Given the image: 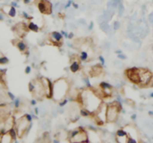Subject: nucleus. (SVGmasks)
<instances>
[{
    "mask_svg": "<svg viewBox=\"0 0 153 143\" xmlns=\"http://www.w3.org/2000/svg\"><path fill=\"white\" fill-rule=\"evenodd\" d=\"M88 59V54L87 52H81V54L79 55V60L81 61H86Z\"/></svg>",
    "mask_w": 153,
    "mask_h": 143,
    "instance_id": "obj_16",
    "label": "nucleus"
},
{
    "mask_svg": "<svg viewBox=\"0 0 153 143\" xmlns=\"http://www.w3.org/2000/svg\"><path fill=\"white\" fill-rule=\"evenodd\" d=\"M129 136L124 129H120L116 133V141L120 143H128Z\"/></svg>",
    "mask_w": 153,
    "mask_h": 143,
    "instance_id": "obj_10",
    "label": "nucleus"
},
{
    "mask_svg": "<svg viewBox=\"0 0 153 143\" xmlns=\"http://www.w3.org/2000/svg\"><path fill=\"white\" fill-rule=\"evenodd\" d=\"M121 105L118 102H113L107 105L106 108V122L114 123L117 121L120 112H121Z\"/></svg>",
    "mask_w": 153,
    "mask_h": 143,
    "instance_id": "obj_3",
    "label": "nucleus"
},
{
    "mask_svg": "<svg viewBox=\"0 0 153 143\" xmlns=\"http://www.w3.org/2000/svg\"><path fill=\"white\" fill-rule=\"evenodd\" d=\"M12 6H13V7H17L16 2H12Z\"/></svg>",
    "mask_w": 153,
    "mask_h": 143,
    "instance_id": "obj_35",
    "label": "nucleus"
},
{
    "mask_svg": "<svg viewBox=\"0 0 153 143\" xmlns=\"http://www.w3.org/2000/svg\"><path fill=\"white\" fill-rule=\"evenodd\" d=\"M69 83L65 78H59L53 83V95L52 97L56 101H61L69 93Z\"/></svg>",
    "mask_w": 153,
    "mask_h": 143,
    "instance_id": "obj_2",
    "label": "nucleus"
},
{
    "mask_svg": "<svg viewBox=\"0 0 153 143\" xmlns=\"http://www.w3.org/2000/svg\"><path fill=\"white\" fill-rule=\"evenodd\" d=\"M124 130H126L128 133L129 136V140H128V143H137L139 142V140L137 139L138 138V131L137 129H135L134 127H132L131 125H127L123 128Z\"/></svg>",
    "mask_w": 153,
    "mask_h": 143,
    "instance_id": "obj_8",
    "label": "nucleus"
},
{
    "mask_svg": "<svg viewBox=\"0 0 153 143\" xmlns=\"http://www.w3.org/2000/svg\"><path fill=\"white\" fill-rule=\"evenodd\" d=\"M31 71H32V68L30 66H27L26 67V70H25V74H29L31 73Z\"/></svg>",
    "mask_w": 153,
    "mask_h": 143,
    "instance_id": "obj_24",
    "label": "nucleus"
},
{
    "mask_svg": "<svg viewBox=\"0 0 153 143\" xmlns=\"http://www.w3.org/2000/svg\"><path fill=\"white\" fill-rule=\"evenodd\" d=\"M23 2H24V4H29L32 2V0H23Z\"/></svg>",
    "mask_w": 153,
    "mask_h": 143,
    "instance_id": "obj_33",
    "label": "nucleus"
},
{
    "mask_svg": "<svg viewBox=\"0 0 153 143\" xmlns=\"http://www.w3.org/2000/svg\"><path fill=\"white\" fill-rule=\"evenodd\" d=\"M31 104H32V105H36V100H32V101H31Z\"/></svg>",
    "mask_w": 153,
    "mask_h": 143,
    "instance_id": "obj_37",
    "label": "nucleus"
},
{
    "mask_svg": "<svg viewBox=\"0 0 153 143\" xmlns=\"http://www.w3.org/2000/svg\"><path fill=\"white\" fill-rule=\"evenodd\" d=\"M117 11H118V13H119V15H120V16H122V15H123V12H124V9H123V4H122V3H120V4H119Z\"/></svg>",
    "mask_w": 153,
    "mask_h": 143,
    "instance_id": "obj_17",
    "label": "nucleus"
},
{
    "mask_svg": "<svg viewBox=\"0 0 153 143\" xmlns=\"http://www.w3.org/2000/svg\"><path fill=\"white\" fill-rule=\"evenodd\" d=\"M19 104H20V100L16 99V102H14V106H16V108H19Z\"/></svg>",
    "mask_w": 153,
    "mask_h": 143,
    "instance_id": "obj_25",
    "label": "nucleus"
},
{
    "mask_svg": "<svg viewBox=\"0 0 153 143\" xmlns=\"http://www.w3.org/2000/svg\"><path fill=\"white\" fill-rule=\"evenodd\" d=\"M140 81L138 86L143 88L153 87V74L147 69H139Z\"/></svg>",
    "mask_w": 153,
    "mask_h": 143,
    "instance_id": "obj_4",
    "label": "nucleus"
},
{
    "mask_svg": "<svg viewBox=\"0 0 153 143\" xmlns=\"http://www.w3.org/2000/svg\"><path fill=\"white\" fill-rule=\"evenodd\" d=\"M99 58H100V63H102V65H104V58H103V57L100 55Z\"/></svg>",
    "mask_w": 153,
    "mask_h": 143,
    "instance_id": "obj_29",
    "label": "nucleus"
},
{
    "mask_svg": "<svg viewBox=\"0 0 153 143\" xmlns=\"http://www.w3.org/2000/svg\"><path fill=\"white\" fill-rule=\"evenodd\" d=\"M67 102H68V100H67V99H65V98H64V99H62L61 101H59V106H60V107L64 106V105H65Z\"/></svg>",
    "mask_w": 153,
    "mask_h": 143,
    "instance_id": "obj_21",
    "label": "nucleus"
},
{
    "mask_svg": "<svg viewBox=\"0 0 153 143\" xmlns=\"http://www.w3.org/2000/svg\"><path fill=\"white\" fill-rule=\"evenodd\" d=\"M9 63V58H7L6 56L0 55V64H7Z\"/></svg>",
    "mask_w": 153,
    "mask_h": 143,
    "instance_id": "obj_19",
    "label": "nucleus"
},
{
    "mask_svg": "<svg viewBox=\"0 0 153 143\" xmlns=\"http://www.w3.org/2000/svg\"><path fill=\"white\" fill-rule=\"evenodd\" d=\"M25 117L27 118V120H28L29 122H31V123H32L33 117H32V116H31V114H25Z\"/></svg>",
    "mask_w": 153,
    "mask_h": 143,
    "instance_id": "obj_22",
    "label": "nucleus"
},
{
    "mask_svg": "<svg viewBox=\"0 0 153 143\" xmlns=\"http://www.w3.org/2000/svg\"><path fill=\"white\" fill-rule=\"evenodd\" d=\"M41 82L43 85V88H44L45 97L48 98H51L53 95V83L48 78H42Z\"/></svg>",
    "mask_w": 153,
    "mask_h": 143,
    "instance_id": "obj_9",
    "label": "nucleus"
},
{
    "mask_svg": "<svg viewBox=\"0 0 153 143\" xmlns=\"http://www.w3.org/2000/svg\"><path fill=\"white\" fill-rule=\"evenodd\" d=\"M118 57H119V58H121V59H126V55H123L122 54L118 55Z\"/></svg>",
    "mask_w": 153,
    "mask_h": 143,
    "instance_id": "obj_30",
    "label": "nucleus"
},
{
    "mask_svg": "<svg viewBox=\"0 0 153 143\" xmlns=\"http://www.w3.org/2000/svg\"><path fill=\"white\" fill-rule=\"evenodd\" d=\"M148 114H149L150 116H153V112H148Z\"/></svg>",
    "mask_w": 153,
    "mask_h": 143,
    "instance_id": "obj_41",
    "label": "nucleus"
},
{
    "mask_svg": "<svg viewBox=\"0 0 153 143\" xmlns=\"http://www.w3.org/2000/svg\"><path fill=\"white\" fill-rule=\"evenodd\" d=\"M70 141L71 142H89L87 131L82 128H78L70 133Z\"/></svg>",
    "mask_w": 153,
    "mask_h": 143,
    "instance_id": "obj_5",
    "label": "nucleus"
},
{
    "mask_svg": "<svg viewBox=\"0 0 153 143\" xmlns=\"http://www.w3.org/2000/svg\"><path fill=\"white\" fill-rule=\"evenodd\" d=\"M35 113L36 114H38V108H35Z\"/></svg>",
    "mask_w": 153,
    "mask_h": 143,
    "instance_id": "obj_39",
    "label": "nucleus"
},
{
    "mask_svg": "<svg viewBox=\"0 0 153 143\" xmlns=\"http://www.w3.org/2000/svg\"><path fill=\"white\" fill-rule=\"evenodd\" d=\"M76 100L80 103L82 108L88 110L92 114L97 113L100 105L102 104V98L100 97V94L89 87L81 91Z\"/></svg>",
    "mask_w": 153,
    "mask_h": 143,
    "instance_id": "obj_1",
    "label": "nucleus"
},
{
    "mask_svg": "<svg viewBox=\"0 0 153 143\" xmlns=\"http://www.w3.org/2000/svg\"><path fill=\"white\" fill-rule=\"evenodd\" d=\"M124 74L127 77V79L132 82L133 84L138 85L140 81V75H139V69L138 68H130L127 69L124 72Z\"/></svg>",
    "mask_w": 153,
    "mask_h": 143,
    "instance_id": "obj_6",
    "label": "nucleus"
},
{
    "mask_svg": "<svg viewBox=\"0 0 153 143\" xmlns=\"http://www.w3.org/2000/svg\"><path fill=\"white\" fill-rule=\"evenodd\" d=\"M148 19H149V21H150L151 23H153V13L150 14L149 16H148Z\"/></svg>",
    "mask_w": 153,
    "mask_h": 143,
    "instance_id": "obj_31",
    "label": "nucleus"
},
{
    "mask_svg": "<svg viewBox=\"0 0 153 143\" xmlns=\"http://www.w3.org/2000/svg\"><path fill=\"white\" fill-rule=\"evenodd\" d=\"M38 11L43 14H51L52 13V4L49 0H39L37 2Z\"/></svg>",
    "mask_w": 153,
    "mask_h": 143,
    "instance_id": "obj_7",
    "label": "nucleus"
},
{
    "mask_svg": "<svg viewBox=\"0 0 153 143\" xmlns=\"http://www.w3.org/2000/svg\"><path fill=\"white\" fill-rule=\"evenodd\" d=\"M16 47H17V49L20 51L21 52H24L27 50V45L23 41H18L16 43Z\"/></svg>",
    "mask_w": 153,
    "mask_h": 143,
    "instance_id": "obj_15",
    "label": "nucleus"
},
{
    "mask_svg": "<svg viewBox=\"0 0 153 143\" xmlns=\"http://www.w3.org/2000/svg\"><path fill=\"white\" fill-rule=\"evenodd\" d=\"M131 117H132L133 119H135V118H136V114H133V116H132Z\"/></svg>",
    "mask_w": 153,
    "mask_h": 143,
    "instance_id": "obj_40",
    "label": "nucleus"
},
{
    "mask_svg": "<svg viewBox=\"0 0 153 143\" xmlns=\"http://www.w3.org/2000/svg\"><path fill=\"white\" fill-rule=\"evenodd\" d=\"M116 52H117V54H122V52H121V51H117Z\"/></svg>",
    "mask_w": 153,
    "mask_h": 143,
    "instance_id": "obj_42",
    "label": "nucleus"
},
{
    "mask_svg": "<svg viewBox=\"0 0 153 143\" xmlns=\"http://www.w3.org/2000/svg\"><path fill=\"white\" fill-rule=\"evenodd\" d=\"M73 6H74V8H75V9H78V8H79V6H78V5H76V4H75V3H73Z\"/></svg>",
    "mask_w": 153,
    "mask_h": 143,
    "instance_id": "obj_38",
    "label": "nucleus"
},
{
    "mask_svg": "<svg viewBox=\"0 0 153 143\" xmlns=\"http://www.w3.org/2000/svg\"><path fill=\"white\" fill-rule=\"evenodd\" d=\"M50 39L53 41V44L56 46H60L62 43V39H63V35L62 33L59 32H52L50 35Z\"/></svg>",
    "mask_w": 153,
    "mask_h": 143,
    "instance_id": "obj_11",
    "label": "nucleus"
},
{
    "mask_svg": "<svg viewBox=\"0 0 153 143\" xmlns=\"http://www.w3.org/2000/svg\"><path fill=\"white\" fill-rule=\"evenodd\" d=\"M4 14L2 13H0V21H3L4 20Z\"/></svg>",
    "mask_w": 153,
    "mask_h": 143,
    "instance_id": "obj_32",
    "label": "nucleus"
},
{
    "mask_svg": "<svg viewBox=\"0 0 153 143\" xmlns=\"http://www.w3.org/2000/svg\"><path fill=\"white\" fill-rule=\"evenodd\" d=\"M8 95H9L10 97H11V99H12V100H14V99H16V97H14V95H13V94L12 93L8 92Z\"/></svg>",
    "mask_w": 153,
    "mask_h": 143,
    "instance_id": "obj_27",
    "label": "nucleus"
},
{
    "mask_svg": "<svg viewBox=\"0 0 153 143\" xmlns=\"http://www.w3.org/2000/svg\"><path fill=\"white\" fill-rule=\"evenodd\" d=\"M8 133H9V135L12 136V139H16V131L14 130V129H11Z\"/></svg>",
    "mask_w": 153,
    "mask_h": 143,
    "instance_id": "obj_18",
    "label": "nucleus"
},
{
    "mask_svg": "<svg viewBox=\"0 0 153 143\" xmlns=\"http://www.w3.org/2000/svg\"><path fill=\"white\" fill-rule=\"evenodd\" d=\"M150 97H153V93H151V94H150Z\"/></svg>",
    "mask_w": 153,
    "mask_h": 143,
    "instance_id": "obj_43",
    "label": "nucleus"
},
{
    "mask_svg": "<svg viewBox=\"0 0 153 143\" xmlns=\"http://www.w3.org/2000/svg\"><path fill=\"white\" fill-rule=\"evenodd\" d=\"M72 37H73V32H70L68 35V38H72Z\"/></svg>",
    "mask_w": 153,
    "mask_h": 143,
    "instance_id": "obj_36",
    "label": "nucleus"
},
{
    "mask_svg": "<svg viewBox=\"0 0 153 143\" xmlns=\"http://www.w3.org/2000/svg\"><path fill=\"white\" fill-rule=\"evenodd\" d=\"M112 1H114V2H116V3H118V4H120V3H122V0H112Z\"/></svg>",
    "mask_w": 153,
    "mask_h": 143,
    "instance_id": "obj_34",
    "label": "nucleus"
},
{
    "mask_svg": "<svg viewBox=\"0 0 153 143\" xmlns=\"http://www.w3.org/2000/svg\"><path fill=\"white\" fill-rule=\"evenodd\" d=\"M5 13L8 14L10 17H16V7H9L8 8V11L5 12Z\"/></svg>",
    "mask_w": 153,
    "mask_h": 143,
    "instance_id": "obj_13",
    "label": "nucleus"
},
{
    "mask_svg": "<svg viewBox=\"0 0 153 143\" xmlns=\"http://www.w3.org/2000/svg\"><path fill=\"white\" fill-rule=\"evenodd\" d=\"M28 29L31 32H37L38 31H39V27H38L36 24L33 23V22H29V24H28Z\"/></svg>",
    "mask_w": 153,
    "mask_h": 143,
    "instance_id": "obj_14",
    "label": "nucleus"
},
{
    "mask_svg": "<svg viewBox=\"0 0 153 143\" xmlns=\"http://www.w3.org/2000/svg\"><path fill=\"white\" fill-rule=\"evenodd\" d=\"M35 89H36V85L33 84V82H30V83H29V91H30L31 93L35 92Z\"/></svg>",
    "mask_w": 153,
    "mask_h": 143,
    "instance_id": "obj_20",
    "label": "nucleus"
},
{
    "mask_svg": "<svg viewBox=\"0 0 153 143\" xmlns=\"http://www.w3.org/2000/svg\"><path fill=\"white\" fill-rule=\"evenodd\" d=\"M119 28H120V22L118 21L114 22V30H118Z\"/></svg>",
    "mask_w": 153,
    "mask_h": 143,
    "instance_id": "obj_23",
    "label": "nucleus"
},
{
    "mask_svg": "<svg viewBox=\"0 0 153 143\" xmlns=\"http://www.w3.org/2000/svg\"><path fill=\"white\" fill-rule=\"evenodd\" d=\"M22 14H23L24 17H25L26 19H32V18H33V17H30V16H29V15H28V14H27L25 12H23V13H22Z\"/></svg>",
    "mask_w": 153,
    "mask_h": 143,
    "instance_id": "obj_26",
    "label": "nucleus"
},
{
    "mask_svg": "<svg viewBox=\"0 0 153 143\" xmlns=\"http://www.w3.org/2000/svg\"><path fill=\"white\" fill-rule=\"evenodd\" d=\"M80 70V62L79 60H73L70 65V71L73 72V73H76Z\"/></svg>",
    "mask_w": 153,
    "mask_h": 143,
    "instance_id": "obj_12",
    "label": "nucleus"
},
{
    "mask_svg": "<svg viewBox=\"0 0 153 143\" xmlns=\"http://www.w3.org/2000/svg\"><path fill=\"white\" fill-rule=\"evenodd\" d=\"M72 4H73V2H72V0H69V1H68V3H67L66 4V6H65V9H67V8H69L70 6H71V5Z\"/></svg>",
    "mask_w": 153,
    "mask_h": 143,
    "instance_id": "obj_28",
    "label": "nucleus"
}]
</instances>
